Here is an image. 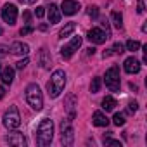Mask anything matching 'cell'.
Here are the masks:
<instances>
[{
	"label": "cell",
	"instance_id": "44dd1931",
	"mask_svg": "<svg viewBox=\"0 0 147 147\" xmlns=\"http://www.w3.org/2000/svg\"><path fill=\"white\" fill-rule=\"evenodd\" d=\"M111 19H113V24L116 26V28H123V18H121V14L119 12H111Z\"/></svg>",
	"mask_w": 147,
	"mask_h": 147
},
{
	"label": "cell",
	"instance_id": "f35d334b",
	"mask_svg": "<svg viewBox=\"0 0 147 147\" xmlns=\"http://www.w3.org/2000/svg\"><path fill=\"white\" fill-rule=\"evenodd\" d=\"M0 71H2V64H0Z\"/></svg>",
	"mask_w": 147,
	"mask_h": 147
},
{
	"label": "cell",
	"instance_id": "4316f807",
	"mask_svg": "<svg viewBox=\"0 0 147 147\" xmlns=\"http://www.w3.org/2000/svg\"><path fill=\"white\" fill-rule=\"evenodd\" d=\"M104 144L106 145H113V147H121V142L119 140H113V138H104Z\"/></svg>",
	"mask_w": 147,
	"mask_h": 147
},
{
	"label": "cell",
	"instance_id": "ba28073f",
	"mask_svg": "<svg viewBox=\"0 0 147 147\" xmlns=\"http://www.w3.org/2000/svg\"><path fill=\"white\" fill-rule=\"evenodd\" d=\"M2 19L9 24H14L18 19V7L14 4H5L2 9Z\"/></svg>",
	"mask_w": 147,
	"mask_h": 147
},
{
	"label": "cell",
	"instance_id": "7402d4cb",
	"mask_svg": "<svg viewBox=\"0 0 147 147\" xmlns=\"http://www.w3.org/2000/svg\"><path fill=\"white\" fill-rule=\"evenodd\" d=\"M113 121H114L116 126H123V125H125V114H123V113H116L114 118H113Z\"/></svg>",
	"mask_w": 147,
	"mask_h": 147
},
{
	"label": "cell",
	"instance_id": "4fadbf2b",
	"mask_svg": "<svg viewBox=\"0 0 147 147\" xmlns=\"http://www.w3.org/2000/svg\"><path fill=\"white\" fill-rule=\"evenodd\" d=\"M11 52L14 55H26L30 52V45L28 43H23V42H14L11 45Z\"/></svg>",
	"mask_w": 147,
	"mask_h": 147
},
{
	"label": "cell",
	"instance_id": "ac0fdd59",
	"mask_svg": "<svg viewBox=\"0 0 147 147\" xmlns=\"http://www.w3.org/2000/svg\"><path fill=\"white\" fill-rule=\"evenodd\" d=\"M50 55H49V52H47V49H42L40 50V64H42V67H50Z\"/></svg>",
	"mask_w": 147,
	"mask_h": 147
},
{
	"label": "cell",
	"instance_id": "484cf974",
	"mask_svg": "<svg viewBox=\"0 0 147 147\" xmlns=\"http://www.w3.org/2000/svg\"><path fill=\"white\" fill-rule=\"evenodd\" d=\"M111 50H113V54H123L125 52V47H123V43H114V47Z\"/></svg>",
	"mask_w": 147,
	"mask_h": 147
},
{
	"label": "cell",
	"instance_id": "1f68e13d",
	"mask_svg": "<svg viewBox=\"0 0 147 147\" xmlns=\"http://www.w3.org/2000/svg\"><path fill=\"white\" fill-rule=\"evenodd\" d=\"M137 109H138V104H137V102H135V100H133V102H130V104H128V111H130V113H135V111H137Z\"/></svg>",
	"mask_w": 147,
	"mask_h": 147
},
{
	"label": "cell",
	"instance_id": "8fae6325",
	"mask_svg": "<svg viewBox=\"0 0 147 147\" xmlns=\"http://www.w3.org/2000/svg\"><path fill=\"white\" fill-rule=\"evenodd\" d=\"M4 140H5L9 145H16V147H24V145H26V138H24V135H23V133H19V131L9 133Z\"/></svg>",
	"mask_w": 147,
	"mask_h": 147
},
{
	"label": "cell",
	"instance_id": "83f0119b",
	"mask_svg": "<svg viewBox=\"0 0 147 147\" xmlns=\"http://www.w3.org/2000/svg\"><path fill=\"white\" fill-rule=\"evenodd\" d=\"M28 62H30V59H28V57H24L23 61H19V62H16V67H18V69H24V67L28 66Z\"/></svg>",
	"mask_w": 147,
	"mask_h": 147
},
{
	"label": "cell",
	"instance_id": "d6986e66",
	"mask_svg": "<svg viewBox=\"0 0 147 147\" xmlns=\"http://www.w3.org/2000/svg\"><path fill=\"white\" fill-rule=\"evenodd\" d=\"M75 28H76V24H75V23H67V24L59 31V38H67L73 31H75Z\"/></svg>",
	"mask_w": 147,
	"mask_h": 147
},
{
	"label": "cell",
	"instance_id": "8992f818",
	"mask_svg": "<svg viewBox=\"0 0 147 147\" xmlns=\"http://www.w3.org/2000/svg\"><path fill=\"white\" fill-rule=\"evenodd\" d=\"M61 140L64 145H73V142H75V130L71 126V119L61 123Z\"/></svg>",
	"mask_w": 147,
	"mask_h": 147
},
{
	"label": "cell",
	"instance_id": "52a82bcc",
	"mask_svg": "<svg viewBox=\"0 0 147 147\" xmlns=\"http://www.w3.org/2000/svg\"><path fill=\"white\" fill-rule=\"evenodd\" d=\"M80 47H82V36H73V40H71L67 45H64V47L61 49V55H62L64 59H71L73 54H75Z\"/></svg>",
	"mask_w": 147,
	"mask_h": 147
},
{
	"label": "cell",
	"instance_id": "d6a6232c",
	"mask_svg": "<svg viewBox=\"0 0 147 147\" xmlns=\"http://www.w3.org/2000/svg\"><path fill=\"white\" fill-rule=\"evenodd\" d=\"M7 50H9V47H7V45H0V57L7 55Z\"/></svg>",
	"mask_w": 147,
	"mask_h": 147
},
{
	"label": "cell",
	"instance_id": "836d02e7",
	"mask_svg": "<svg viewBox=\"0 0 147 147\" xmlns=\"http://www.w3.org/2000/svg\"><path fill=\"white\" fill-rule=\"evenodd\" d=\"M94 54H95V49H94V47L87 49V55H94Z\"/></svg>",
	"mask_w": 147,
	"mask_h": 147
},
{
	"label": "cell",
	"instance_id": "5bb4252c",
	"mask_svg": "<svg viewBox=\"0 0 147 147\" xmlns=\"http://www.w3.org/2000/svg\"><path fill=\"white\" fill-rule=\"evenodd\" d=\"M59 21H61V9L55 4H50V7H49V23L55 24Z\"/></svg>",
	"mask_w": 147,
	"mask_h": 147
},
{
	"label": "cell",
	"instance_id": "9a60e30c",
	"mask_svg": "<svg viewBox=\"0 0 147 147\" xmlns=\"http://www.w3.org/2000/svg\"><path fill=\"white\" fill-rule=\"evenodd\" d=\"M92 123H94L95 126H107V125H109V119H107V116H106L104 113L95 111L94 116H92Z\"/></svg>",
	"mask_w": 147,
	"mask_h": 147
},
{
	"label": "cell",
	"instance_id": "8d00e7d4",
	"mask_svg": "<svg viewBox=\"0 0 147 147\" xmlns=\"http://www.w3.org/2000/svg\"><path fill=\"white\" fill-rule=\"evenodd\" d=\"M111 54H113V50H111V49H109V50H107V52H104V59H106V57H109V55H111Z\"/></svg>",
	"mask_w": 147,
	"mask_h": 147
},
{
	"label": "cell",
	"instance_id": "277c9868",
	"mask_svg": "<svg viewBox=\"0 0 147 147\" xmlns=\"http://www.w3.org/2000/svg\"><path fill=\"white\" fill-rule=\"evenodd\" d=\"M19 125H21L19 111H18L16 106H11V107L5 111V114H4V126H5L7 130H14V128H18Z\"/></svg>",
	"mask_w": 147,
	"mask_h": 147
},
{
	"label": "cell",
	"instance_id": "74e56055",
	"mask_svg": "<svg viewBox=\"0 0 147 147\" xmlns=\"http://www.w3.org/2000/svg\"><path fill=\"white\" fill-rule=\"evenodd\" d=\"M19 2H23V4H33L35 0H19Z\"/></svg>",
	"mask_w": 147,
	"mask_h": 147
},
{
	"label": "cell",
	"instance_id": "d4e9b609",
	"mask_svg": "<svg viewBox=\"0 0 147 147\" xmlns=\"http://www.w3.org/2000/svg\"><path fill=\"white\" fill-rule=\"evenodd\" d=\"M87 12H88L90 18H97V16H99V7H97V5H90Z\"/></svg>",
	"mask_w": 147,
	"mask_h": 147
},
{
	"label": "cell",
	"instance_id": "7c38bea8",
	"mask_svg": "<svg viewBox=\"0 0 147 147\" xmlns=\"http://www.w3.org/2000/svg\"><path fill=\"white\" fill-rule=\"evenodd\" d=\"M125 71L130 73V75H137V73L140 71V62H138V59L128 57V59L125 61Z\"/></svg>",
	"mask_w": 147,
	"mask_h": 147
},
{
	"label": "cell",
	"instance_id": "e575fe53",
	"mask_svg": "<svg viewBox=\"0 0 147 147\" xmlns=\"http://www.w3.org/2000/svg\"><path fill=\"white\" fill-rule=\"evenodd\" d=\"M4 95H5V90H4V87H0V99H4Z\"/></svg>",
	"mask_w": 147,
	"mask_h": 147
},
{
	"label": "cell",
	"instance_id": "3957f363",
	"mask_svg": "<svg viewBox=\"0 0 147 147\" xmlns=\"http://www.w3.org/2000/svg\"><path fill=\"white\" fill-rule=\"evenodd\" d=\"M26 100L35 111H40L43 107V94L36 83H31L26 87Z\"/></svg>",
	"mask_w": 147,
	"mask_h": 147
},
{
	"label": "cell",
	"instance_id": "6da1fadb",
	"mask_svg": "<svg viewBox=\"0 0 147 147\" xmlns=\"http://www.w3.org/2000/svg\"><path fill=\"white\" fill-rule=\"evenodd\" d=\"M35 138H36V144L40 147H45L52 142V138H54V123H52V119H49V118L42 119V123L38 125V130L35 133Z\"/></svg>",
	"mask_w": 147,
	"mask_h": 147
},
{
	"label": "cell",
	"instance_id": "4dcf8cb0",
	"mask_svg": "<svg viewBox=\"0 0 147 147\" xmlns=\"http://www.w3.org/2000/svg\"><path fill=\"white\" fill-rule=\"evenodd\" d=\"M35 14H36V18H43V14H45V7H36V9H35Z\"/></svg>",
	"mask_w": 147,
	"mask_h": 147
},
{
	"label": "cell",
	"instance_id": "9c48e42d",
	"mask_svg": "<svg viewBox=\"0 0 147 147\" xmlns=\"http://www.w3.org/2000/svg\"><path fill=\"white\" fill-rule=\"evenodd\" d=\"M87 36H88V40H90L92 43H97V45H99V43H104V42L109 38V35H107L106 31H102L100 28H92Z\"/></svg>",
	"mask_w": 147,
	"mask_h": 147
},
{
	"label": "cell",
	"instance_id": "e0dca14e",
	"mask_svg": "<svg viewBox=\"0 0 147 147\" xmlns=\"http://www.w3.org/2000/svg\"><path fill=\"white\" fill-rule=\"evenodd\" d=\"M116 106H118V102H116L114 97H111V95L104 97V100H102V107H104V111H113Z\"/></svg>",
	"mask_w": 147,
	"mask_h": 147
},
{
	"label": "cell",
	"instance_id": "f1b7e54d",
	"mask_svg": "<svg viewBox=\"0 0 147 147\" xmlns=\"http://www.w3.org/2000/svg\"><path fill=\"white\" fill-rule=\"evenodd\" d=\"M23 36L24 35H30V33H33V26H24V28H21V31H19Z\"/></svg>",
	"mask_w": 147,
	"mask_h": 147
},
{
	"label": "cell",
	"instance_id": "f546056e",
	"mask_svg": "<svg viewBox=\"0 0 147 147\" xmlns=\"http://www.w3.org/2000/svg\"><path fill=\"white\" fill-rule=\"evenodd\" d=\"M145 7H144V0H138V4H137V12L138 14H144Z\"/></svg>",
	"mask_w": 147,
	"mask_h": 147
},
{
	"label": "cell",
	"instance_id": "cb8c5ba5",
	"mask_svg": "<svg viewBox=\"0 0 147 147\" xmlns=\"http://www.w3.org/2000/svg\"><path fill=\"white\" fill-rule=\"evenodd\" d=\"M99 88H100V78H94L92 80V85H90V92L92 94H97Z\"/></svg>",
	"mask_w": 147,
	"mask_h": 147
},
{
	"label": "cell",
	"instance_id": "ffe728a7",
	"mask_svg": "<svg viewBox=\"0 0 147 147\" xmlns=\"http://www.w3.org/2000/svg\"><path fill=\"white\" fill-rule=\"evenodd\" d=\"M66 109L69 111V119L73 121V118H75V95H67V100H66Z\"/></svg>",
	"mask_w": 147,
	"mask_h": 147
},
{
	"label": "cell",
	"instance_id": "5b68a950",
	"mask_svg": "<svg viewBox=\"0 0 147 147\" xmlns=\"http://www.w3.org/2000/svg\"><path fill=\"white\" fill-rule=\"evenodd\" d=\"M106 85L111 92H118L119 90V69L116 66L109 67L106 71Z\"/></svg>",
	"mask_w": 147,
	"mask_h": 147
},
{
	"label": "cell",
	"instance_id": "7a4b0ae2",
	"mask_svg": "<svg viewBox=\"0 0 147 147\" xmlns=\"http://www.w3.org/2000/svg\"><path fill=\"white\" fill-rule=\"evenodd\" d=\"M66 87V73L62 69H55L52 73V76H50V82L47 83V90H49V95L52 99L59 97L61 92L64 90Z\"/></svg>",
	"mask_w": 147,
	"mask_h": 147
},
{
	"label": "cell",
	"instance_id": "ab89813d",
	"mask_svg": "<svg viewBox=\"0 0 147 147\" xmlns=\"http://www.w3.org/2000/svg\"><path fill=\"white\" fill-rule=\"evenodd\" d=\"M0 33H2V28H0Z\"/></svg>",
	"mask_w": 147,
	"mask_h": 147
},
{
	"label": "cell",
	"instance_id": "30bf717a",
	"mask_svg": "<svg viewBox=\"0 0 147 147\" xmlns=\"http://www.w3.org/2000/svg\"><path fill=\"white\" fill-rule=\"evenodd\" d=\"M78 11H80V2H76V0H64L61 5V12L66 16H73Z\"/></svg>",
	"mask_w": 147,
	"mask_h": 147
},
{
	"label": "cell",
	"instance_id": "d590c367",
	"mask_svg": "<svg viewBox=\"0 0 147 147\" xmlns=\"http://www.w3.org/2000/svg\"><path fill=\"white\" fill-rule=\"evenodd\" d=\"M24 21L30 23V12H24Z\"/></svg>",
	"mask_w": 147,
	"mask_h": 147
},
{
	"label": "cell",
	"instance_id": "2e32d148",
	"mask_svg": "<svg viewBox=\"0 0 147 147\" xmlns=\"http://www.w3.org/2000/svg\"><path fill=\"white\" fill-rule=\"evenodd\" d=\"M0 73H2V82L7 83V85H11L12 80H14V69L12 67H4Z\"/></svg>",
	"mask_w": 147,
	"mask_h": 147
},
{
	"label": "cell",
	"instance_id": "603a6c76",
	"mask_svg": "<svg viewBox=\"0 0 147 147\" xmlns=\"http://www.w3.org/2000/svg\"><path fill=\"white\" fill-rule=\"evenodd\" d=\"M138 49H140V43H138L137 40H128V42H126V50L135 52V50H138Z\"/></svg>",
	"mask_w": 147,
	"mask_h": 147
}]
</instances>
